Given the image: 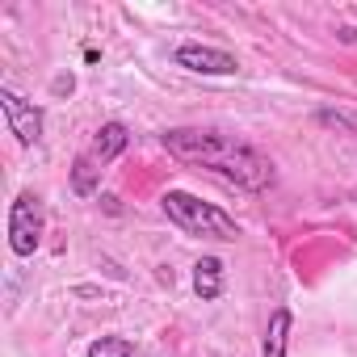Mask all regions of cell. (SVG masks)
<instances>
[{"label":"cell","instance_id":"1","mask_svg":"<svg viewBox=\"0 0 357 357\" xmlns=\"http://www.w3.org/2000/svg\"><path fill=\"white\" fill-rule=\"evenodd\" d=\"M160 143L172 160H181L190 168H206V172L223 176L227 185H236L244 194H265L278 181V168L261 147H252L236 135H223V130L172 126V130L160 135Z\"/></svg>","mask_w":357,"mask_h":357},{"label":"cell","instance_id":"2","mask_svg":"<svg viewBox=\"0 0 357 357\" xmlns=\"http://www.w3.org/2000/svg\"><path fill=\"white\" fill-rule=\"evenodd\" d=\"M160 211L168 215V223H172L176 231H185V236L223 240V244L240 240V223H236L227 211H219L215 202H202V198L190 194V190H168V194L160 198Z\"/></svg>","mask_w":357,"mask_h":357},{"label":"cell","instance_id":"3","mask_svg":"<svg viewBox=\"0 0 357 357\" xmlns=\"http://www.w3.org/2000/svg\"><path fill=\"white\" fill-rule=\"evenodd\" d=\"M43 227H47V211H43V198L34 190H22L13 202H9V252L13 257H34L38 244H43Z\"/></svg>","mask_w":357,"mask_h":357},{"label":"cell","instance_id":"4","mask_svg":"<svg viewBox=\"0 0 357 357\" xmlns=\"http://www.w3.org/2000/svg\"><path fill=\"white\" fill-rule=\"evenodd\" d=\"M0 114H5V126H9V135L22 143V147H34L38 139H43V109L34 105V101H26L22 93H13V89H0Z\"/></svg>","mask_w":357,"mask_h":357},{"label":"cell","instance_id":"5","mask_svg":"<svg viewBox=\"0 0 357 357\" xmlns=\"http://www.w3.org/2000/svg\"><path fill=\"white\" fill-rule=\"evenodd\" d=\"M172 63L185 68L194 76H236L240 72V59L223 47H202V43H181L172 51Z\"/></svg>","mask_w":357,"mask_h":357},{"label":"cell","instance_id":"6","mask_svg":"<svg viewBox=\"0 0 357 357\" xmlns=\"http://www.w3.org/2000/svg\"><path fill=\"white\" fill-rule=\"evenodd\" d=\"M126 147H130V130H126V122H101V130L93 135L89 155L105 168V164H109V160H118Z\"/></svg>","mask_w":357,"mask_h":357},{"label":"cell","instance_id":"7","mask_svg":"<svg viewBox=\"0 0 357 357\" xmlns=\"http://www.w3.org/2000/svg\"><path fill=\"white\" fill-rule=\"evenodd\" d=\"M223 290H227V269H223V261H219V257H202V261L194 265V294H198L202 303H219Z\"/></svg>","mask_w":357,"mask_h":357},{"label":"cell","instance_id":"8","mask_svg":"<svg viewBox=\"0 0 357 357\" xmlns=\"http://www.w3.org/2000/svg\"><path fill=\"white\" fill-rule=\"evenodd\" d=\"M290 328H294V311L290 307H273V315L265 324V336H261V357H286Z\"/></svg>","mask_w":357,"mask_h":357},{"label":"cell","instance_id":"9","mask_svg":"<svg viewBox=\"0 0 357 357\" xmlns=\"http://www.w3.org/2000/svg\"><path fill=\"white\" fill-rule=\"evenodd\" d=\"M97 185H101V164H97L89 151H80L76 164H72V194H76V198H93Z\"/></svg>","mask_w":357,"mask_h":357},{"label":"cell","instance_id":"10","mask_svg":"<svg viewBox=\"0 0 357 357\" xmlns=\"http://www.w3.org/2000/svg\"><path fill=\"white\" fill-rule=\"evenodd\" d=\"M89 357H135V344L126 336H97L89 344Z\"/></svg>","mask_w":357,"mask_h":357},{"label":"cell","instance_id":"11","mask_svg":"<svg viewBox=\"0 0 357 357\" xmlns=\"http://www.w3.org/2000/svg\"><path fill=\"white\" fill-rule=\"evenodd\" d=\"M72 89H76V76H72V72H59V76L51 80V93H55V97H63V93H72Z\"/></svg>","mask_w":357,"mask_h":357},{"label":"cell","instance_id":"12","mask_svg":"<svg viewBox=\"0 0 357 357\" xmlns=\"http://www.w3.org/2000/svg\"><path fill=\"white\" fill-rule=\"evenodd\" d=\"M340 43H357V30H353V26H344V30H340Z\"/></svg>","mask_w":357,"mask_h":357}]
</instances>
